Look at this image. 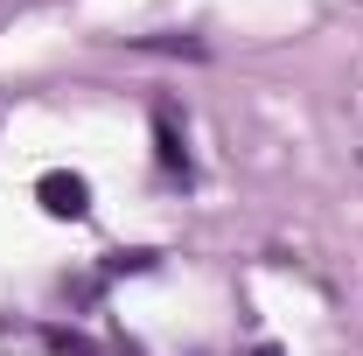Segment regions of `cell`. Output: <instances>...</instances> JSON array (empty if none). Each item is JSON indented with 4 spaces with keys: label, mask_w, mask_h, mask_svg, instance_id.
<instances>
[{
    "label": "cell",
    "mask_w": 363,
    "mask_h": 356,
    "mask_svg": "<svg viewBox=\"0 0 363 356\" xmlns=\"http://www.w3.org/2000/svg\"><path fill=\"white\" fill-rule=\"evenodd\" d=\"M49 350H56V356H98L84 335H70V328H49Z\"/></svg>",
    "instance_id": "3"
},
{
    "label": "cell",
    "mask_w": 363,
    "mask_h": 356,
    "mask_svg": "<svg viewBox=\"0 0 363 356\" xmlns=\"http://www.w3.org/2000/svg\"><path fill=\"white\" fill-rule=\"evenodd\" d=\"M252 356H286V350H272V343H259V350H252Z\"/></svg>",
    "instance_id": "4"
},
{
    "label": "cell",
    "mask_w": 363,
    "mask_h": 356,
    "mask_svg": "<svg viewBox=\"0 0 363 356\" xmlns=\"http://www.w3.org/2000/svg\"><path fill=\"white\" fill-rule=\"evenodd\" d=\"M35 203H43L49 217H63V223H84L91 217V182L70 175V168H49V175L35 182Z\"/></svg>",
    "instance_id": "1"
},
{
    "label": "cell",
    "mask_w": 363,
    "mask_h": 356,
    "mask_svg": "<svg viewBox=\"0 0 363 356\" xmlns=\"http://www.w3.org/2000/svg\"><path fill=\"white\" fill-rule=\"evenodd\" d=\"M154 140H161V168L189 182V147H182V133H175V112H168V105L154 112Z\"/></svg>",
    "instance_id": "2"
}]
</instances>
